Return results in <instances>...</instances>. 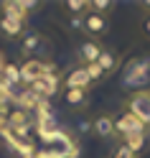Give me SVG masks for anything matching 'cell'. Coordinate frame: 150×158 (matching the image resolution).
<instances>
[{
	"mask_svg": "<svg viewBox=\"0 0 150 158\" xmlns=\"http://www.w3.org/2000/svg\"><path fill=\"white\" fill-rule=\"evenodd\" d=\"M122 79L127 87H145L150 82V59H132L127 64Z\"/></svg>",
	"mask_w": 150,
	"mask_h": 158,
	"instance_id": "cell-1",
	"label": "cell"
},
{
	"mask_svg": "<svg viewBox=\"0 0 150 158\" xmlns=\"http://www.w3.org/2000/svg\"><path fill=\"white\" fill-rule=\"evenodd\" d=\"M127 112L135 115L143 125H150V89H137L127 100Z\"/></svg>",
	"mask_w": 150,
	"mask_h": 158,
	"instance_id": "cell-2",
	"label": "cell"
},
{
	"mask_svg": "<svg viewBox=\"0 0 150 158\" xmlns=\"http://www.w3.org/2000/svg\"><path fill=\"white\" fill-rule=\"evenodd\" d=\"M82 31L92 38H99V36H104L109 31V18L102 15V13H94V10H87L82 15Z\"/></svg>",
	"mask_w": 150,
	"mask_h": 158,
	"instance_id": "cell-3",
	"label": "cell"
},
{
	"mask_svg": "<svg viewBox=\"0 0 150 158\" xmlns=\"http://www.w3.org/2000/svg\"><path fill=\"white\" fill-rule=\"evenodd\" d=\"M28 89H31V92L38 97V100H43V102H46L51 94L59 92V74H56V72H46V74H41L36 82L28 84Z\"/></svg>",
	"mask_w": 150,
	"mask_h": 158,
	"instance_id": "cell-4",
	"label": "cell"
},
{
	"mask_svg": "<svg viewBox=\"0 0 150 158\" xmlns=\"http://www.w3.org/2000/svg\"><path fill=\"white\" fill-rule=\"evenodd\" d=\"M46 72H54V64H48V61H41L38 56H31V59H26V61L21 64V79L26 84H31V82H36L41 74H46Z\"/></svg>",
	"mask_w": 150,
	"mask_h": 158,
	"instance_id": "cell-5",
	"label": "cell"
},
{
	"mask_svg": "<svg viewBox=\"0 0 150 158\" xmlns=\"http://www.w3.org/2000/svg\"><path fill=\"white\" fill-rule=\"evenodd\" d=\"M115 130H117V135H132V133H145V125L137 120L135 115H130V112H122L115 120Z\"/></svg>",
	"mask_w": 150,
	"mask_h": 158,
	"instance_id": "cell-6",
	"label": "cell"
},
{
	"mask_svg": "<svg viewBox=\"0 0 150 158\" xmlns=\"http://www.w3.org/2000/svg\"><path fill=\"white\" fill-rule=\"evenodd\" d=\"M0 33H3L5 38H21L26 33V21L0 13Z\"/></svg>",
	"mask_w": 150,
	"mask_h": 158,
	"instance_id": "cell-7",
	"label": "cell"
},
{
	"mask_svg": "<svg viewBox=\"0 0 150 158\" xmlns=\"http://www.w3.org/2000/svg\"><path fill=\"white\" fill-rule=\"evenodd\" d=\"M23 79H21V66L15 64H3V69H0V87H3L5 92H10L13 87H18Z\"/></svg>",
	"mask_w": 150,
	"mask_h": 158,
	"instance_id": "cell-8",
	"label": "cell"
},
{
	"mask_svg": "<svg viewBox=\"0 0 150 158\" xmlns=\"http://www.w3.org/2000/svg\"><path fill=\"white\" fill-rule=\"evenodd\" d=\"M89 84H92V79H89V74H87L84 66L71 69V72L66 74V82H64L66 89H89Z\"/></svg>",
	"mask_w": 150,
	"mask_h": 158,
	"instance_id": "cell-9",
	"label": "cell"
},
{
	"mask_svg": "<svg viewBox=\"0 0 150 158\" xmlns=\"http://www.w3.org/2000/svg\"><path fill=\"white\" fill-rule=\"evenodd\" d=\"M92 130H94L97 138H104V140H107V138H115V135H117V130H115V117L99 115L97 120H94V127H92Z\"/></svg>",
	"mask_w": 150,
	"mask_h": 158,
	"instance_id": "cell-10",
	"label": "cell"
},
{
	"mask_svg": "<svg viewBox=\"0 0 150 158\" xmlns=\"http://www.w3.org/2000/svg\"><path fill=\"white\" fill-rule=\"evenodd\" d=\"M99 54H102V46H99L97 41H92V38L79 46V59L84 61V66H87V64H97Z\"/></svg>",
	"mask_w": 150,
	"mask_h": 158,
	"instance_id": "cell-11",
	"label": "cell"
},
{
	"mask_svg": "<svg viewBox=\"0 0 150 158\" xmlns=\"http://www.w3.org/2000/svg\"><path fill=\"white\" fill-rule=\"evenodd\" d=\"M41 44H43V36L41 33H36V31H28V33H23V38H21V48H23V54L31 59V54H36L38 48H41Z\"/></svg>",
	"mask_w": 150,
	"mask_h": 158,
	"instance_id": "cell-12",
	"label": "cell"
},
{
	"mask_svg": "<svg viewBox=\"0 0 150 158\" xmlns=\"http://www.w3.org/2000/svg\"><path fill=\"white\" fill-rule=\"evenodd\" d=\"M89 5H92V0H64L61 3L64 13H69L71 18H82L89 10Z\"/></svg>",
	"mask_w": 150,
	"mask_h": 158,
	"instance_id": "cell-13",
	"label": "cell"
},
{
	"mask_svg": "<svg viewBox=\"0 0 150 158\" xmlns=\"http://www.w3.org/2000/svg\"><path fill=\"white\" fill-rule=\"evenodd\" d=\"M64 102L74 110H82L87 105V89H64Z\"/></svg>",
	"mask_w": 150,
	"mask_h": 158,
	"instance_id": "cell-14",
	"label": "cell"
},
{
	"mask_svg": "<svg viewBox=\"0 0 150 158\" xmlns=\"http://www.w3.org/2000/svg\"><path fill=\"white\" fill-rule=\"evenodd\" d=\"M97 66L102 69L104 74H112L117 69V56L109 51V48H102V54H99V59H97Z\"/></svg>",
	"mask_w": 150,
	"mask_h": 158,
	"instance_id": "cell-15",
	"label": "cell"
},
{
	"mask_svg": "<svg viewBox=\"0 0 150 158\" xmlns=\"http://www.w3.org/2000/svg\"><path fill=\"white\" fill-rule=\"evenodd\" d=\"M122 143H125L132 153H137L140 148L145 145V133H132V135H125V140H122Z\"/></svg>",
	"mask_w": 150,
	"mask_h": 158,
	"instance_id": "cell-16",
	"label": "cell"
},
{
	"mask_svg": "<svg viewBox=\"0 0 150 158\" xmlns=\"http://www.w3.org/2000/svg\"><path fill=\"white\" fill-rule=\"evenodd\" d=\"M115 3H109V0H92V5H89V10H94V13H102L107 15L109 13V8H112Z\"/></svg>",
	"mask_w": 150,
	"mask_h": 158,
	"instance_id": "cell-17",
	"label": "cell"
},
{
	"mask_svg": "<svg viewBox=\"0 0 150 158\" xmlns=\"http://www.w3.org/2000/svg\"><path fill=\"white\" fill-rule=\"evenodd\" d=\"M109 158H137V153H132L125 143H120V145H115V151H112Z\"/></svg>",
	"mask_w": 150,
	"mask_h": 158,
	"instance_id": "cell-18",
	"label": "cell"
},
{
	"mask_svg": "<svg viewBox=\"0 0 150 158\" xmlns=\"http://www.w3.org/2000/svg\"><path fill=\"white\" fill-rule=\"evenodd\" d=\"M84 69H87V74H89V79H92V82H102V79L107 77V74H104V72H102V69H99L97 64H87Z\"/></svg>",
	"mask_w": 150,
	"mask_h": 158,
	"instance_id": "cell-19",
	"label": "cell"
},
{
	"mask_svg": "<svg viewBox=\"0 0 150 158\" xmlns=\"http://www.w3.org/2000/svg\"><path fill=\"white\" fill-rule=\"evenodd\" d=\"M143 31H145V33L150 36V13H148V15L143 18Z\"/></svg>",
	"mask_w": 150,
	"mask_h": 158,
	"instance_id": "cell-20",
	"label": "cell"
},
{
	"mask_svg": "<svg viewBox=\"0 0 150 158\" xmlns=\"http://www.w3.org/2000/svg\"><path fill=\"white\" fill-rule=\"evenodd\" d=\"M23 5H26V10H28V13H31L33 8H38V3H33V0H23Z\"/></svg>",
	"mask_w": 150,
	"mask_h": 158,
	"instance_id": "cell-21",
	"label": "cell"
},
{
	"mask_svg": "<svg viewBox=\"0 0 150 158\" xmlns=\"http://www.w3.org/2000/svg\"><path fill=\"white\" fill-rule=\"evenodd\" d=\"M140 8H143V10H145V15L150 13V0H145V3H140Z\"/></svg>",
	"mask_w": 150,
	"mask_h": 158,
	"instance_id": "cell-22",
	"label": "cell"
},
{
	"mask_svg": "<svg viewBox=\"0 0 150 158\" xmlns=\"http://www.w3.org/2000/svg\"><path fill=\"white\" fill-rule=\"evenodd\" d=\"M3 64H5V61H3V56H0V69H3Z\"/></svg>",
	"mask_w": 150,
	"mask_h": 158,
	"instance_id": "cell-23",
	"label": "cell"
}]
</instances>
